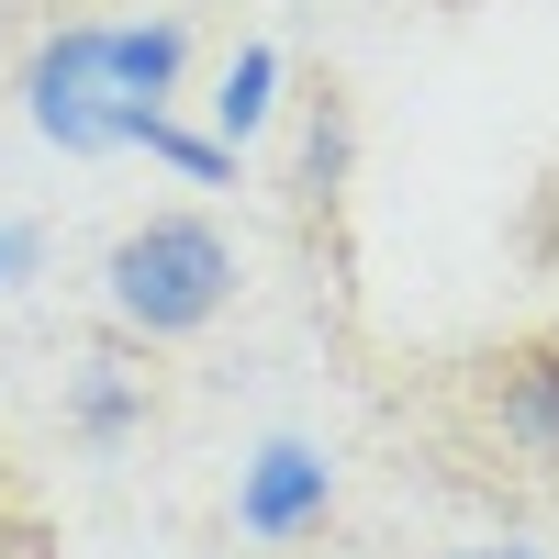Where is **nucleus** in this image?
Instances as JSON below:
<instances>
[{
  "instance_id": "nucleus-1",
  "label": "nucleus",
  "mask_w": 559,
  "mask_h": 559,
  "mask_svg": "<svg viewBox=\"0 0 559 559\" xmlns=\"http://www.w3.org/2000/svg\"><path fill=\"white\" fill-rule=\"evenodd\" d=\"M179 68H191V23H179V12L57 23V34L23 57V112H34L45 146H68V157H112V146H134V134L168 112Z\"/></svg>"
},
{
  "instance_id": "nucleus-2",
  "label": "nucleus",
  "mask_w": 559,
  "mask_h": 559,
  "mask_svg": "<svg viewBox=\"0 0 559 559\" xmlns=\"http://www.w3.org/2000/svg\"><path fill=\"white\" fill-rule=\"evenodd\" d=\"M102 302L134 336H202V324L236 302V247H224V224H202V213H157V224H134V236H112Z\"/></svg>"
},
{
  "instance_id": "nucleus-3",
  "label": "nucleus",
  "mask_w": 559,
  "mask_h": 559,
  "mask_svg": "<svg viewBox=\"0 0 559 559\" xmlns=\"http://www.w3.org/2000/svg\"><path fill=\"white\" fill-rule=\"evenodd\" d=\"M236 526H247V537H302V526H324V448L269 437V448L247 459V481H236Z\"/></svg>"
},
{
  "instance_id": "nucleus-4",
  "label": "nucleus",
  "mask_w": 559,
  "mask_h": 559,
  "mask_svg": "<svg viewBox=\"0 0 559 559\" xmlns=\"http://www.w3.org/2000/svg\"><path fill=\"white\" fill-rule=\"evenodd\" d=\"M492 426L526 459H559V347H515L492 369Z\"/></svg>"
},
{
  "instance_id": "nucleus-5",
  "label": "nucleus",
  "mask_w": 559,
  "mask_h": 559,
  "mask_svg": "<svg viewBox=\"0 0 559 559\" xmlns=\"http://www.w3.org/2000/svg\"><path fill=\"white\" fill-rule=\"evenodd\" d=\"M269 112H280V45H236V68L213 90V146H247Z\"/></svg>"
},
{
  "instance_id": "nucleus-6",
  "label": "nucleus",
  "mask_w": 559,
  "mask_h": 559,
  "mask_svg": "<svg viewBox=\"0 0 559 559\" xmlns=\"http://www.w3.org/2000/svg\"><path fill=\"white\" fill-rule=\"evenodd\" d=\"M68 426H79L90 448H112V437H134V426H146V392H134V369H123V358H90V369H79Z\"/></svg>"
},
{
  "instance_id": "nucleus-7",
  "label": "nucleus",
  "mask_w": 559,
  "mask_h": 559,
  "mask_svg": "<svg viewBox=\"0 0 559 559\" xmlns=\"http://www.w3.org/2000/svg\"><path fill=\"white\" fill-rule=\"evenodd\" d=\"M134 146H146V157H168L179 179H202V191H224V179H236V146H213V134H191V123H146V134H134Z\"/></svg>"
},
{
  "instance_id": "nucleus-8",
  "label": "nucleus",
  "mask_w": 559,
  "mask_h": 559,
  "mask_svg": "<svg viewBox=\"0 0 559 559\" xmlns=\"http://www.w3.org/2000/svg\"><path fill=\"white\" fill-rule=\"evenodd\" d=\"M23 269H34V236H23V224H0V292H12Z\"/></svg>"
},
{
  "instance_id": "nucleus-9",
  "label": "nucleus",
  "mask_w": 559,
  "mask_h": 559,
  "mask_svg": "<svg viewBox=\"0 0 559 559\" xmlns=\"http://www.w3.org/2000/svg\"><path fill=\"white\" fill-rule=\"evenodd\" d=\"M448 559H548V548H448Z\"/></svg>"
}]
</instances>
